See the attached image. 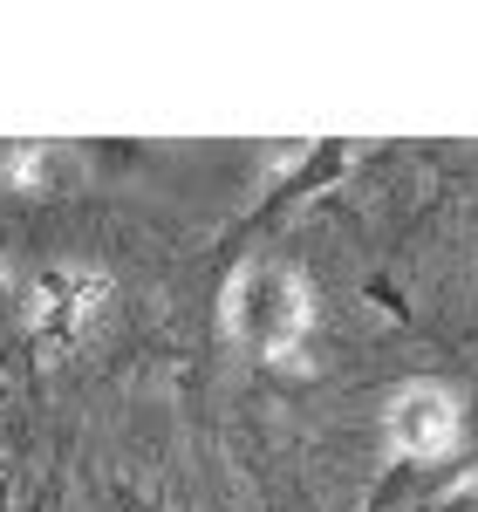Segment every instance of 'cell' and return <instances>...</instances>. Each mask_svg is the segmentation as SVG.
Instances as JSON below:
<instances>
[{
  "instance_id": "ba28073f",
  "label": "cell",
  "mask_w": 478,
  "mask_h": 512,
  "mask_svg": "<svg viewBox=\"0 0 478 512\" xmlns=\"http://www.w3.org/2000/svg\"><path fill=\"white\" fill-rule=\"evenodd\" d=\"M0 512H7V492H0Z\"/></svg>"
},
{
  "instance_id": "8992f818",
  "label": "cell",
  "mask_w": 478,
  "mask_h": 512,
  "mask_svg": "<svg viewBox=\"0 0 478 512\" xmlns=\"http://www.w3.org/2000/svg\"><path fill=\"white\" fill-rule=\"evenodd\" d=\"M424 512H478V472L451 478V485H444V492H438V499H431Z\"/></svg>"
},
{
  "instance_id": "7a4b0ae2",
  "label": "cell",
  "mask_w": 478,
  "mask_h": 512,
  "mask_svg": "<svg viewBox=\"0 0 478 512\" xmlns=\"http://www.w3.org/2000/svg\"><path fill=\"white\" fill-rule=\"evenodd\" d=\"M383 444L397 465H438L465 444V403L438 376H410L383 403Z\"/></svg>"
},
{
  "instance_id": "6da1fadb",
  "label": "cell",
  "mask_w": 478,
  "mask_h": 512,
  "mask_svg": "<svg viewBox=\"0 0 478 512\" xmlns=\"http://www.w3.org/2000/svg\"><path fill=\"white\" fill-rule=\"evenodd\" d=\"M219 335L233 349L260 355L267 369H308L315 342V287L287 260H239L219 287Z\"/></svg>"
},
{
  "instance_id": "52a82bcc",
  "label": "cell",
  "mask_w": 478,
  "mask_h": 512,
  "mask_svg": "<svg viewBox=\"0 0 478 512\" xmlns=\"http://www.w3.org/2000/svg\"><path fill=\"white\" fill-rule=\"evenodd\" d=\"M89 151H96V164H137L144 144H89Z\"/></svg>"
},
{
  "instance_id": "277c9868",
  "label": "cell",
  "mask_w": 478,
  "mask_h": 512,
  "mask_svg": "<svg viewBox=\"0 0 478 512\" xmlns=\"http://www.w3.org/2000/svg\"><path fill=\"white\" fill-rule=\"evenodd\" d=\"M342 171H349V144H335V137L301 144V158H294V171H287V185H274V192H267V212H274V205H294V198L328 192Z\"/></svg>"
},
{
  "instance_id": "5b68a950",
  "label": "cell",
  "mask_w": 478,
  "mask_h": 512,
  "mask_svg": "<svg viewBox=\"0 0 478 512\" xmlns=\"http://www.w3.org/2000/svg\"><path fill=\"white\" fill-rule=\"evenodd\" d=\"M48 171H55V144H14V151L0 158L7 192H41V185H48Z\"/></svg>"
},
{
  "instance_id": "3957f363",
  "label": "cell",
  "mask_w": 478,
  "mask_h": 512,
  "mask_svg": "<svg viewBox=\"0 0 478 512\" xmlns=\"http://www.w3.org/2000/svg\"><path fill=\"white\" fill-rule=\"evenodd\" d=\"M103 301H110V280L96 274V267H41L35 287H28V335H35L41 355L69 349L89 321L103 315Z\"/></svg>"
}]
</instances>
